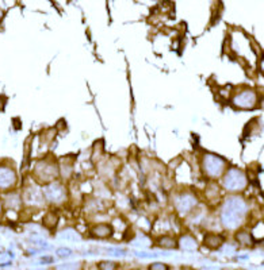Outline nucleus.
I'll use <instances>...</instances> for the list:
<instances>
[{
    "instance_id": "13",
    "label": "nucleus",
    "mask_w": 264,
    "mask_h": 270,
    "mask_svg": "<svg viewBox=\"0 0 264 270\" xmlns=\"http://www.w3.org/2000/svg\"><path fill=\"white\" fill-rule=\"evenodd\" d=\"M179 247L182 250H194L198 247V243L195 238L190 236V235H183L179 240Z\"/></svg>"
},
{
    "instance_id": "3",
    "label": "nucleus",
    "mask_w": 264,
    "mask_h": 270,
    "mask_svg": "<svg viewBox=\"0 0 264 270\" xmlns=\"http://www.w3.org/2000/svg\"><path fill=\"white\" fill-rule=\"evenodd\" d=\"M226 166H228V162L224 158H221L219 155L207 153L202 158V170L207 177L210 178L221 177L224 174Z\"/></svg>"
},
{
    "instance_id": "2",
    "label": "nucleus",
    "mask_w": 264,
    "mask_h": 270,
    "mask_svg": "<svg viewBox=\"0 0 264 270\" xmlns=\"http://www.w3.org/2000/svg\"><path fill=\"white\" fill-rule=\"evenodd\" d=\"M246 176L245 173L237 168L225 169L224 178H222V186L229 193H238L246 188Z\"/></svg>"
},
{
    "instance_id": "11",
    "label": "nucleus",
    "mask_w": 264,
    "mask_h": 270,
    "mask_svg": "<svg viewBox=\"0 0 264 270\" xmlns=\"http://www.w3.org/2000/svg\"><path fill=\"white\" fill-rule=\"evenodd\" d=\"M5 205L10 209H18L22 205V196L17 192H10L5 197Z\"/></svg>"
},
{
    "instance_id": "15",
    "label": "nucleus",
    "mask_w": 264,
    "mask_h": 270,
    "mask_svg": "<svg viewBox=\"0 0 264 270\" xmlns=\"http://www.w3.org/2000/svg\"><path fill=\"white\" fill-rule=\"evenodd\" d=\"M58 172L61 173V176H63L65 180H68V178L71 177V174H72V162H69V161H67L65 158H64V160L61 161V164H60V169H58Z\"/></svg>"
},
{
    "instance_id": "20",
    "label": "nucleus",
    "mask_w": 264,
    "mask_h": 270,
    "mask_svg": "<svg viewBox=\"0 0 264 270\" xmlns=\"http://www.w3.org/2000/svg\"><path fill=\"white\" fill-rule=\"evenodd\" d=\"M2 213H3V203H2V200H0V216H2Z\"/></svg>"
},
{
    "instance_id": "18",
    "label": "nucleus",
    "mask_w": 264,
    "mask_h": 270,
    "mask_svg": "<svg viewBox=\"0 0 264 270\" xmlns=\"http://www.w3.org/2000/svg\"><path fill=\"white\" fill-rule=\"evenodd\" d=\"M99 267L100 269H115L116 265L112 262H102V263H99Z\"/></svg>"
},
{
    "instance_id": "9",
    "label": "nucleus",
    "mask_w": 264,
    "mask_h": 270,
    "mask_svg": "<svg viewBox=\"0 0 264 270\" xmlns=\"http://www.w3.org/2000/svg\"><path fill=\"white\" fill-rule=\"evenodd\" d=\"M22 199L25 200V203L27 205H32V207H41L45 199H44V193H42V189H40L38 186L36 185H27L23 190Z\"/></svg>"
},
{
    "instance_id": "16",
    "label": "nucleus",
    "mask_w": 264,
    "mask_h": 270,
    "mask_svg": "<svg viewBox=\"0 0 264 270\" xmlns=\"http://www.w3.org/2000/svg\"><path fill=\"white\" fill-rule=\"evenodd\" d=\"M159 244L164 248H174L176 246V242L172 236H161L159 239Z\"/></svg>"
},
{
    "instance_id": "17",
    "label": "nucleus",
    "mask_w": 264,
    "mask_h": 270,
    "mask_svg": "<svg viewBox=\"0 0 264 270\" xmlns=\"http://www.w3.org/2000/svg\"><path fill=\"white\" fill-rule=\"evenodd\" d=\"M57 220L58 216L56 213H48L45 216V219H44V224H45L48 228H53V227L57 224Z\"/></svg>"
},
{
    "instance_id": "4",
    "label": "nucleus",
    "mask_w": 264,
    "mask_h": 270,
    "mask_svg": "<svg viewBox=\"0 0 264 270\" xmlns=\"http://www.w3.org/2000/svg\"><path fill=\"white\" fill-rule=\"evenodd\" d=\"M58 166L54 161L42 160L38 161L34 168V176L40 182L48 184L50 181H54L58 176Z\"/></svg>"
},
{
    "instance_id": "6",
    "label": "nucleus",
    "mask_w": 264,
    "mask_h": 270,
    "mask_svg": "<svg viewBox=\"0 0 264 270\" xmlns=\"http://www.w3.org/2000/svg\"><path fill=\"white\" fill-rule=\"evenodd\" d=\"M42 193H44V199L48 203L54 204V205H61L67 200V189H65V186L61 185L57 181H50L45 184L44 188H42Z\"/></svg>"
},
{
    "instance_id": "10",
    "label": "nucleus",
    "mask_w": 264,
    "mask_h": 270,
    "mask_svg": "<svg viewBox=\"0 0 264 270\" xmlns=\"http://www.w3.org/2000/svg\"><path fill=\"white\" fill-rule=\"evenodd\" d=\"M91 234L99 239H106L108 236H111L112 227L110 224H96L95 227H92Z\"/></svg>"
},
{
    "instance_id": "1",
    "label": "nucleus",
    "mask_w": 264,
    "mask_h": 270,
    "mask_svg": "<svg viewBox=\"0 0 264 270\" xmlns=\"http://www.w3.org/2000/svg\"><path fill=\"white\" fill-rule=\"evenodd\" d=\"M248 212V204L241 196H230L221 209V223L228 230H236L241 226Z\"/></svg>"
},
{
    "instance_id": "12",
    "label": "nucleus",
    "mask_w": 264,
    "mask_h": 270,
    "mask_svg": "<svg viewBox=\"0 0 264 270\" xmlns=\"http://www.w3.org/2000/svg\"><path fill=\"white\" fill-rule=\"evenodd\" d=\"M222 243H224V238H222L221 235L210 234L207 235V236H205V244H206L209 248H211V250L218 248Z\"/></svg>"
},
{
    "instance_id": "14",
    "label": "nucleus",
    "mask_w": 264,
    "mask_h": 270,
    "mask_svg": "<svg viewBox=\"0 0 264 270\" xmlns=\"http://www.w3.org/2000/svg\"><path fill=\"white\" fill-rule=\"evenodd\" d=\"M236 239L241 246H252L253 244V238L248 231H240L236 234Z\"/></svg>"
},
{
    "instance_id": "7",
    "label": "nucleus",
    "mask_w": 264,
    "mask_h": 270,
    "mask_svg": "<svg viewBox=\"0 0 264 270\" xmlns=\"http://www.w3.org/2000/svg\"><path fill=\"white\" fill-rule=\"evenodd\" d=\"M18 174L11 164L0 162V190H11L17 186Z\"/></svg>"
},
{
    "instance_id": "8",
    "label": "nucleus",
    "mask_w": 264,
    "mask_h": 270,
    "mask_svg": "<svg viewBox=\"0 0 264 270\" xmlns=\"http://www.w3.org/2000/svg\"><path fill=\"white\" fill-rule=\"evenodd\" d=\"M197 197L194 196V193H190V192L180 193V195L175 196L174 199L175 208L178 209V212L182 213V215L191 212V211L197 207Z\"/></svg>"
},
{
    "instance_id": "5",
    "label": "nucleus",
    "mask_w": 264,
    "mask_h": 270,
    "mask_svg": "<svg viewBox=\"0 0 264 270\" xmlns=\"http://www.w3.org/2000/svg\"><path fill=\"white\" fill-rule=\"evenodd\" d=\"M232 104L240 110H252L257 104V93L251 88L237 89L233 93Z\"/></svg>"
},
{
    "instance_id": "19",
    "label": "nucleus",
    "mask_w": 264,
    "mask_h": 270,
    "mask_svg": "<svg viewBox=\"0 0 264 270\" xmlns=\"http://www.w3.org/2000/svg\"><path fill=\"white\" fill-rule=\"evenodd\" d=\"M151 269H168V266L163 263H155V265H151Z\"/></svg>"
}]
</instances>
